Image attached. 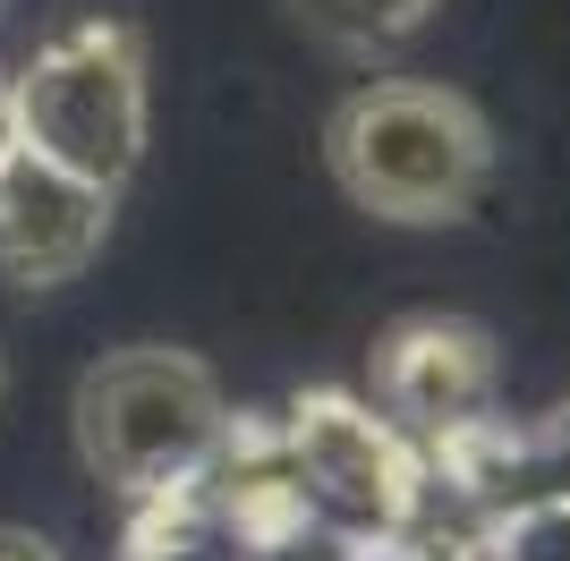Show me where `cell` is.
<instances>
[{
	"label": "cell",
	"instance_id": "1",
	"mask_svg": "<svg viewBox=\"0 0 570 561\" xmlns=\"http://www.w3.org/2000/svg\"><path fill=\"white\" fill-rule=\"evenodd\" d=\"M324 163L357 213L401 222V230H443V222H469L494 179V128L452 86L375 77L333 111Z\"/></svg>",
	"mask_w": 570,
	"mask_h": 561
},
{
	"label": "cell",
	"instance_id": "2",
	"mask_svg": "<svg viewBox=\"0 0 570 561\" xmlns=\"http://www.w3.org/2000/svg\"><path fill=\"white\" fill-rule=\"evenodd\" d=\"M69 425H77V460L128 502H145V493L205 476V460L230 434V400H222L205 357L170 350V341H128L77 374Z\"/></svg>",
	"mask_w": 570,
	"mask_h": 561
},
{
	"label": "cell",
	"instance_id": "3",
	"mask_svg": "<svg viewBox=\"0 0 570 561\" xmlns=\"http://www.w3.org/2000/svg\"><path fill=\"white\" fill-rule=\"evenodd\" d=\"M273 425H282V468L298 485V511L341 553H392L426 519V493H434L426 451L409 443L375 400L298 392Z\"/></svg>",
	"mask_w": 570,
	"mask_h": 561
},
{
	"label": "cell",
	"instance_id": "4",
	"mask_svg": "<svg viewBox=\"0 0 570 561\" xmlns=\"http://www.w3.org/2000/svg\"><path fill=\"white\" fill-rule=\"evenodd\" d=\"M9 102H18V145L60 163L69 179L119 187L137 179L145 163V43L137 26L119 18H86L69 35H51L18 77H9Z\"/></svg>",
	"mask_w": 570,
	"mask_h": 561
},
{
	"label": "cell",
	"instance_id": "5",
	"mask_svg": "<svg viewBox=\"0 0 570 561\" xmlns=\"http://www.w3.org/2000/svg\"><path fill=\"white\" fill-rule=\"evenodd\" d=\"M502 392V357L494 332L469 324V315H401V324L375 341V409L401 425L409 443L426 434H460V425L494 417Z\"/></svg>",
	"mask_w": 570,
	"mask_h": 561
},
{
	"label": "cell",
	"instance_id": "6",
	"mask_svg": "<svg viewBox=\"0 0 570 561\" xmlns=\"http://www.w3.org/2000/svg\"><path fill=\"white\" fill-rule=\"evenodd\" d=\"M102 238H111V196L9 145V163H0V280L60 289L102 256Z\"/></svg>",
	"mask_w": 570,
	"mask_h": 561
},
{
	"label": "cell",
	"instance_id": "7",
	"mask_svg": "<svg viewBox=\"0 0 570 561\" xmlns=\"http://www.w3.org/2000/svg\"><path fill=\"white\" fill-rule=\"evenodd\" d=\"M289 9H298V26H315V35L341 43V51H392L426 26L443 0H289Z\"/></svg>",
	"mask_w": 570,
	"mask_h": 561
},
{
	"label": "cell",
	"instance_id": "8",
	"mask_svg": "<svg viewBox=\"0 0 570 561\" xmlns=\"http://www.w3.org/2000/svg\"><path fill=\"white\" fill-rule=\"evenodd\" d=\"M511 502H570V392L520 434V451H511Z\"/></svg>",
	"mask_w": 570,
	"mask_h": 561
},
{
	"label": "cell",
	"instance_id": "9",
	"mask_svg": "<svg viewBox=\"0 0 570 561\" xmlns=\"http://www.w3.org/2000/svg\"><path fill=\"white\" fill-rule=\"evenodd\" d=\"M469 561H570V502H502Z\"/></svg>",
	"mask_w": 570,
	"mask_h": 561
},
{
	"label": "cell",
	"instance_id": "10",
	"mask_svg": "<svg viewBox=\"0 0 570 561\" xmlns=\"http://www.w3.org/2000/svg\"><path fill=\"white\" fill-rule=\"evenodd\" d=\"M0 561H60V544L35 537V528H9V519H0Z\"/></svg>",
	"mask_w": 570,
	"mask_h": 561
},
{
	"label": "cell",
	"instance_id": "11",
	"mask_svg": "<svg viewBox=\"0 0 570 561\" xmlns=\"http://www.w3.org/2000/svg\"><path fill=\"white\" fill-rule=\"evenodd\" d=\"M9 145H18V102H9V77H0V163H9Z\"/></svg>",
	"mask_w": 570,
	"mask_h": 561
},
{
	"label": "cell",
	"instance_id": "12",
	"mask_svg": "<svg viewBox=\"0 0 570 561\" xmlns=\"http://www.w3.org/2000/svg\"><path fill=\"white\" fill-rule=\"evenodd\" d=\"M0 392H9V357H0Z\"/></svg>",
	"mask_w": 570,
	"mask_h": 561
}]
</instances>
